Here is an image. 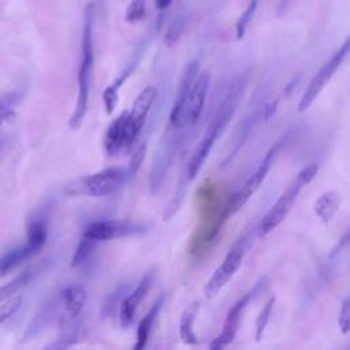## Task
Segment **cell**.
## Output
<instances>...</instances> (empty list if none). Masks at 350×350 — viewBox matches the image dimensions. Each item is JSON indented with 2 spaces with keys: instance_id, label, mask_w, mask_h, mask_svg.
<instances>
[{
  "instance_id": "1",
  "label": "cell",
  "mask_w": 350,
  "mask_h": 350,
  "mask_svg": "<svg viewBox=\"0 0 350 350\" xmlns=\"http://www.w3.org/2000/svg\"><path fill=\"white\" fill-rule=\"evenodd\" d=\"M242 92H243V81L242 79L234 81L231 83L230 89H228L227 94L224 96V98L219 104L216 112L213 113V116H212L201 141L198 142L197 148L194 149V152H193V154H191V157L187 163L186 175H185L186 182L193 180L198 175V172H200L204 161L206 160L213 144L223 134L227 124L232 119V115L237 109V105L239 103Z\"/></svg>"
},
{
  "instance_id": "2",
  "label": "cell",
  "mask_w": 350,
  "mask_h": 350,
  "mask_svg": "<svg viewBox=\"0 0 350 350\" xmlns=\"http://www.w3.org/2000/svg\"><path fill=\"white\" fill-rule=\"evenodd\" d=\"M93 25H94V5L90 3L85 8L83 14V27H82V42H81V63L78 70V96L75 103V109L70 118V127L77 129L88 111L89 90L92 68L94 63V49H93Z\"/></svg>"
},
{
  "instance_id": "3",
  "label": "cell",
  "mask_w": 350,
  "mask_h": 350,
  "mask_svg": "<svg viewBox=\"0 0 350 350\" xmlns=\"http://www.w3.org/2000/svg\"><path fill=\"white\" fill-rule=\"evenodd\" d=\"M317 164H309L304 167L297 176L291 180V183L287 186V189L280 194V197L276 200V202L268 209L265 216L261 219L258 224V232L260 235H265L275 230L288 215L291 211L297 197L299 196L304 186L309 185L312 179L317 174Z\"/></svg>"
},
{
  "instance_id": "4",
  "label": "cell",
  "mask_w": 350,
  "mask_h": 350,
  "mask_svg": "<svg viewBox=\"0 0 350 350\" xmlns=\"http://www.w3.org/2000/svg\"><path fill=\"white\" fill-rule=\"evenodd\" d=\"M129 176V170L109 167L81 179L77 185L71 187V193L92 197H104L118 191L126 183Z\"/></svg>"
},
{
  "instance_id": "5",
  "label": "cell",
  "mask_w": 350,
  "mask_h": 350,
  "mask_svg": "<svg viewBox=\"0 0 350 350\" xmlns=\"http://www.w3.org/2000/svg\"><path fill=\"white\" fill-rule=\"evenodd\" d=\"M350 53V36H347L339 48L331 55V57L319 68V71L310 79L305 93L302 94L298 103V111L302 112L310 107V104L317 98L325 85L331 81L334 74L338 71L340 64L343 63L345 57Z\"/></svg>"
},
{
  "instance_id": "6",
  "label": "cell",
  "mask_w": 350,
  "mask_h": 350,
  "mask_svg": "<svg viewBox=\"0 0 350 350\" xmlns=\"http://www.w3.org/2000/svg\"><path fill=\"white\" fill-rule=\"evenodd\" d=\"M245 252H246V246H245L243 238L231 246V249L227 252L220 265L213 271L212 276L208 279L206 284L204 286V295L206 298L211 299L216 297L220 293V290L228 283V280L235 275V272L242 265Z\"/></svg>"
},
{
  "instance_id": "7",
  "label": "cell",
  "mask_w": 350,
  "mask_h": 350,
  "mask_svg": "<svg viewBox=\"0 0 350 350\" xmlns=\"http://www.w3.org/2000/svg\"><path fill=\"white\" fill-rule=\"evenodd\" d=\"M279 148H280V142L276 144L275 146H272L265 153L264 159L261 160L258 167L254 170V172L245 180V183L237 191H234L231 196H228L227 208H228L230 215L238 212L246 204V201L257 191V189L261 186V183L264 182L265 176L269 172V168L275 160V156H276Z\"/></svg>"
},
{
  "instance_id": "8",
  "label": "cell",
  "mask_w": 350,
  "mask_h": 350,
  "mask_svg": "<svg viewBox=\"0 0 350 350\" xmlns=\"http://www.w3.org/2000/svg\"><path fill=\"white\" fill-rule=\"evenodd\" d=\"M145 227L131 220H97L92 221L83 231L85 238L94 242L111 241L115 238H123L133 234L144 232Z\"/></svg>"
},
{
  "instance_id": "9",
  "label": "cell",
  "mask_w": 350,
  "mask_h": 350,
  "mask_svg": "<svg viewBox=\"0 0 350 350\" xmlns=\"http://www.w3.org/2000/svg\"><path fill=\"white\" fill-rule=\"evenodd\" d=\"M198 71H200V62L197 59L190 60L183 70V74L178 86V92L174 100V105L170 113V124L175 129L185 126V108H186V103L191 92V88L198 77Z\"/></svg>"
},
{
  "instance_id": "10",
  "label": "cell",
  "mask_w": 350,
  "mask_h": 350,
  "mask_svg": "<svg viewBox=\"0 0 350 350\" xmlns=\"http://www.w3.org/2000/svg\"><path fill=\"white\" fill-rule=\"evenodd\" d=\"M138 135L134 133L129 119V112L120 113L107 129L104 135V149L108 154H118L127 150Z\"/></svg>"
},
{
  "instance_id": "11",
  "label": "cell",
  "mask_w": 350,
  "mask_h": 350,
  "mask_svg": "<svg viewBox=\"0 0 350 350\" xmlns=\"http://www.w3.org/2000/svg\"><path fill=\"white\" fill-rule=\"evenodd\" d=\"M209 86H211V74L206 71L201 72L197 77L186 103L185 126H194L198 122L208 97Z\"/></svg>"
},
{
  "instance_id": "12",
  "label": "cell",
  "mask_w": 350,
  "mask_h": 350,
  "mask_svg": "<svg viewBox=\"0 0 350 350\" xmlns=\"http://www.w3.org/2000/svg\"><path fill=\"white\" fill-rule=\"evenodd\" d=\"M152 279L153 275L152 273H146L141 282L137 284V287L129 293L119 305V320H120V325L122 328H129L133 321H134V316H135V310L139 305V302L144 299V297L146 295V293L150 288L152 284Z\"/></svg>"
},
{
  "instance_id": "13",
  "label": "cell",
  "mask_w": 350,
  "mask_h": 350,
  "mask_svg": "<svg viewBox=\"0 0 350 350\" xmlns=\"http://www.w3.org/2000/svg\"><path fill=\"white\" fill-rule=\"evenodd\" d=\"M250 299V294H245L243 297H241L232 306L231 309L227 312V316H226V320H224V324H223V328H221V332L213 339V342L219 346H221L223 349L232 343V340L235 339V335H237V331H238V325H239V321H241V316L247 305Z\"/></svg>"
},
{
  "instance_id": "14",
  "label": "cell",
  "mask_w": 350,
  "mask_h": 350,
  "mask_svg": "<svg viewBox=\"0 0 350 350\" xmlns=\"http://www.w3.org/2000/svg\"><path fill=\"white\" fill-rule=\"evenodd\" d=\"M157 97V90L153 86H146L134 100V104L131 109L129 111V119L133 126L134 133L138 135L142 130V126L145 123V119L148 116V112L150 111L154 100Z\"/></svg>"
},
{
  "instance_id": "15",
  "label": "cell",
  "mask_w": 350,
  "mask_h": 350,
  "mask_svg": "<svg viewBox=\"0 0 350 350\" xmlns=\"http://www.w3.org/2000/svg\"><path fill=\"white\" fill-rule=\"evenodd\" d=\"M60 298L63 301V305H64V309H66V313L70 319H74L77 317L85 304H86V291L85 288L81 286V284H68L67 287H64L60 293Z\"/></svg>"
},
{
  "instance_id": "16",
  "label": "cell",
  "mask_w": 350,
  "mask_h": 350,
  "mask_svg": "<svg viewBox=\"0 0 350 350\" xmlns=\"http://www.w3.org/2000/svg\"><path fill=\"white\" fill-rule=\"evenodd\" d=\"M340 205V196L339 193L331 190L323 193L316 201H314V213L323 223H329L334 216L336 215Z\"/></svg>"
},
{
  "instance_id": "17",
  "label": "cell",
  "mask_w": 350,
  "mask_h": 350,
  "mask_svg": "<svg viewBox=\"0 0 350 350\" xmlns=\"http://www.w3.org/2000/svg\"><path fill=\"white\" fill-rule=\"evenodd\" d=\"M198 309H200L198 301L191 302L183 310V313L180 316V321H179V336H180V340L183 343H186V345H190V346L198 343V338H197V335L194 332V320H196Z\"/></svg>"
},
{
  "instance_id": "18",
  "label": "cell",
  "mask_w": 350,
  "mask_h": 350,
  "mask_svg": "<svg viewBox=\"0 0 350 350\" xmlns=\"http://www.w3.org/2000/svg\"><path fill=\"white\" fill-rule=\"evenodd\" d=\"M163 302H164V297H160V299H157L153 304V306L149 309V312L141 319V321L137 327V339H135V345H134L133 350H145V346H146L149 335H150L152 325L160 312Z\"/></svg>"
},
{
  "instance_id": "19",
  "label": "cell",
  "mask_w": 350,
  "mask_h": 350,
  "mask_svg": "<svg viewBox=\"0 0 350 350\" xmlns=\"http://www.w3.org/2000/svg\"><path fill=\"white\" fill-rule=\"evenodd\" d=\"M34 254L36 253L27 245L15 247V249L4 253L0 257V278L12 272L16 267H19L22 262H25L26 260H29Z\"/></svg>"
},
{
  "instance_id": "20",
  "label": "cell",
  "mask_w": 350,
  "mask_h": 350,
  "mask_svg": "<svg viewBox=\"0 0 350 350\" xmlns=\"http://www.w3.org/2000/svg\"><path fill=\"white\" fill-rule=\"evenodd\" d=\"M48 237L46 224L42 219H33L27 224L26 245L37 254L45 245Z\"/></svg>"
},
{
  "instance_id": "21",
  "label": "cell",
  "mask_w": 350,
  "mask_h": 350,
  "mask_svg": "<svg viewBox=\"0 0 350 350\" xmlns=\"http://www.w3.org/2000/svg\"><path fill=\"white\" fill-rule=\"evenodd\" d=\"M33 276H34V269L27 268L23 272H21L18 276H15L12 280L3 284L0 287V302H5L7 299L12 298L14 294H16L21 288H23L26 284L30 283Z\"/></svg>"
},
{
  "instance_id": "22",
  "label": "cell",
  "mask_w": 350,
  "mask_h": 350,
  "mask_svg": "<svg viewBox=\"0 0 350 350\" xmlns=\"http://www.w3.org/2000/svg\"><path fill=\"white\" fill-rule=\"evenodd\" d=\"M275 297H271L265 304L264 306L261 308L260 313L257 314L256 317V323H254V328H256V332H254V339L256 342H260L264 336V332H265V328L268 325V321H269V317H271V313H272V309H273V305H275Z\"/></svg>"
},
{
  "instance_id": "23",
  "label": "cell",
  "mask_w": 350,
  "mask_h": 350,
  "mask_svg": "<svg viewBox=\"0 0 350 350\" xmlns=\"http://www.w3.org/2000/svg\"><path fill=\"white\" fill-rule=\"evenodd\" d=\"M258 1L260 0H249L245 11L238 18V21L235 23V34H237L238 40H241L245 36V33H246V30H247V27H249V25L252 22V19H253V16L256 14V10L258 7Z\"/></svg>"
},
{
  "instance_id": "24",
  "label": "cell",
  "mask_w": 350,
  "mask_h": 350,
  "mask_svg": "<svg viewBox=\"0 0 350 350\" xmlns=\"http://www.w3.org/2000/svg\"><path fill=\"white\" fill-rule=\"evenodd\" d=\"M96 245L97 242L89 239V238H85L82 237L77 249H75V253L72 256V260H71V267H79L82 265L94 252L96 249Z\"/></svg>"
},
{
  "instance_id": "25",
  "label": "cell",
  "mask_w": 350,
  "mask_h": 350,
  "mask_svg": "<svg viewBox=\"0 0 350 350\" xmlns=\"http://www.w3.org/2000/svg\"><path fill=\"white\" fill-rule=\"evenodd\" d=\"M185 23H186L185 15H176V16L171 21V23H170V26H168V29H167V31H165V36H164V44H165V46L170 48V46H172V45L179 40V37H180V34H182V31H183Z\"/></svg>"
},
{
  "instance_id": "26",
  "label": "cell",
  "mask_w": 350,
  "mask_h": 350,
  "mask_svg": "<svg viewBox=\"0 0 350 350\" xmlns=\"http://www.w3.org/2000/svg\"><path fill=\"white\" fill-rule=\"evenodd\" d=\"M146 10V0H131L126 8L124 19L129 23L138 22L145 15Z\"/></svg>"
},
{
  "instance_id": "27",
  "label": "cell",
  "mask_w": 350,
  "mask_h": 350,
  "mask_svg": "<svg viewBox=\"0 0 350 350\" xmlns=\"http://www.w3.org/2000/svg\"><path fill=\"white\" fill-rule=\"evenodd\" d=\"M75 338H77L75 329H70V331L64 332L62 336L56 338L49 345H46L44 347V350H67L70 347V345H72L75 342Z\"/></svg>"
},
{
  "instance_id": "28",
  "label": "cell",
  "mask_w": 350,
  "mask_h": 350,
  "mask_svg": "<svg viewBox=\"0 0 350 350\" xmlns=\"http://www.w3.org/2000/svg\"><path fill=\"white\" fill-rule=\"evenodd\" d=\"M21 304H22L21 295H14L12 298H10L4 304H1L0 305V324H3L8 317H11L18 310Z\"/></svg>"
},
{
  "instance_id": "29",
  "label": "cell",
  "mask_w": 350,
  "mask_h": 350,
  "mask_svg": "<svg viewBox=\"0 0 350 350\" xmlns=\"http://www.w3.org/2000/svg\"><path fill=\"white\" fill-rule=\"evenodd\" d=\"M145 154H146V144L142 142V144H139V145L134 149V152H133V154H131L130 164H129V168H127L129 172H130V175H131V174H135V172L139 170V167H141L142 163H144Z\"/></svg>"
},
{
  "instance_id": "30",
  "label": "cell",
  "mask_w": 350,
  "mask_h": 350,
  "mask_svg": "<svg viewBox=\"0 0 350 350\" xmlns=\"http://www.w3.org/2000/svg\"><path fill=\"white\" fill-rule=\"evenodd\" d=\"M338 324L342 331V334L350 332V295L343 301L339 316H338Z\"/></svg>"
},
{
  "instance_id": "31",
  "label": "cell",
  "mask_w": 350,
  "mask_h": 350,
  "mask_svg": "<svg viewBox=\"0 0 350 350\" xmlns=\"http://www.w3.org/2000/svg\"><path fill=\"white\" fill-rule=\"evenodd\" d=\"M103 101H104L105 112L108 115H111L115 111L116 104H118V89H115L112 85H109L103 93Z\"/></svg>"
},
{
  "instance_id": "32",
  "label": "cell",
  "mask_w": 350,
  "mask_h": 350,
  "mask_svg": "<svg viewBox=\"0 0 350 350\" xmlns=\"http://www.w3.org/2000/svg\"><path fill=\"white\" fill-rule=\"evenodd\" d=\"M12 103H14V101H12L10 97L0 100V124H1L4 120H7L10 116H14V111L10 108Z\"/></svg>"
},
{
  "instance_id": "33",
  "label": "cell",
  "mask_w": 350,
  "mask_h": 350,
  "mask_svg": "<svg viewBox=\"0 0 350 350\" xmlns=\"http://www.w3.org/2000/svg\"><path fill=\"white\" fill-rule=\"evenodd\" d=\"M171 3L172 0H154V5L157 10H165Z\"/></svg>"
},
{
  "instance_id": "34",
  "label": "cell",
  "mask_w": 350,
  "mask_h": 350,
  "mask_svg": "<svg viewBox=\"0 0 350 350\" xmlns=\"http://www.w3.org/2000/svg\"><path fill=\"white\" fill-rule=\"evenodd\" d=\"M209 350H223V347L221 346H219V345H216L213 340L209 343Z\"/></svg>"
},
{
  "instance_id": "35",
  "label": "cell",
  "mask_w": 350,
  "mask_h": 350,
  "mask_svg": "<svg viewBox=\"0 0 350 350\" xmlns=\"http://www.w3.org/2000/svg\"><path fill=\"white\" fill-rule=\"evenodd\" d=\"M4 145H5V139H3V138H0V150L4 148Z\"/></svg>"
}]
</instances>
